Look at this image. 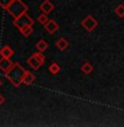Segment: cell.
Masks as SVG:
<instances>
[{"mask_svg":"<svg viewBox=\"0 0 124 127\" xmlns=\"http://www.w3.org/2000/svg\"><path fill=\"white\" fill-rule=\"evenodd\" d=\"M25 72H26V70L23 69L22 65L19 64V63H14L13 66L8 72H6V77L14 86H19V85L22 84Z\"/></svg>","mask_w":124,"mask_h":127,"instance_id":"cell-1","label":"cell"},{"mask_svg":"<svg viewBox=\"0 0 124 127\" xmlns=\"http://www.w3.org/2000/svg\"><path fill=\"white\" fill-rule=\"evenodd\" d=\"M28 64L30 65V66L32 67L33 70H38V69H40V66L42 65V63H41L35 57L31 55V57L28 59Z\"/></svg>","mask_w":124,"mask_h":127,"instance_id":"cell-8","label":"cell"},{"mask_svg":"<svg viewBox=\"0 0 124 127\" xmlns=\"http://www.w3.org/2000/svg\"><path fill=\"white\" fill-rule=\"evenodd\" d=\"M48 20H50V19H48L47 14L44 13V12H42V13L37 17V22H40L41 24H43V26H45L46 22H47Z\"/></svg>","mask_w":124,"mask_h":127,"instance_id":"cell-16","label":"cell"},{"mask_svg":"<svg viewBox=\"0 0 124 127\" xmlns=\"http://www.w3.org/2000/svg\"><path fill=\"white\" fill-rule=\"evenodd\" d=\"M48 71H50L52 74H57V73L60 71V66L57 64V63L54 62V63H52V64L48 66Z\"/></svg>","mask_w":124,"mask_h":127,"instance_id":"cell-15","label":"cell"},{"mask_svg":"<svg viewBox=\"0 0 124 127\" xmlns=\"http://www.w3.org/2000/svg\"><path fill=\"white\" fill-rule=\"evenodd\" d=\"M34 81H35V75H34L33 73H31L30 71H26L25 75H24V77H23L22 83L25 84V85H31Z\"/></svg>","mask_w":124,"mask_h":127,"instance_id":"cell-9","label":"cell"},{"mask_svg":"<svg viewBox=\"0 0 124 127\" xmlns=\"http://www.w3.org/2000/svg\"><path fill=\"white\" fill-rule=\"evenodd\" d=\"M33 23H34L33 19L31 18L29 14H26V12L23 14H21L19 18L14 19V21H13V24L19 29V30L25 26H33Z\"/></svg>","mask_w":124,"mask_h":127,"instance_id":"cell-3","label":"cell"},{"mask_svg":"<svg viewBox=\"0 0 124 127\" xmlns=\"http://www.w3.org/2000/svg\"><path fill=\"white\" fill-rule=\"evenodd\" d=\"M13 53H14L13 50H12L9 45H4L3 48L0 50V55H1V57H3V58H9V59H10L12 55H13Z\"/></svg>","mask_w":124,"mask_h":127,"instance_id":"cell-10","label":"cell"},{"mask_svg":"<svg viewBox=\"0 0 124 127\" xmlns=\"http://www.w3.org/2000/svg\"><path fill=\"white\" fill-rule=\"evenodd\" d=\"M35 48L37 49L38 51H41V52H44V51H46L48 49V43L46 42L45 40H40L35 44Z\"/></svg>","mask_w":124,"mask_h":127,"instance_id":"cell-12","label":"cell"},{"mask_svg":"<svg viewBox=\"0 0 124 127\" xmlns=\"http://www.w3.org/2000/svg\"><path fill=\"white\" fill-rule=\"evenodd\" d=\"M13 2V0H0V7L3 9H8V7Z\"/></svg>","mask_w":124,"mask_h":127,"instance_id":"cell-19","label":"cell"},{"mask_svg":"<svg viewBox=\"0 0 124 127\" xmlns=\"http://www.w3.org/2000/svg\"><path fill=\"white\" fill-rule=\"evenodd\" d=\"M28 6L24 2H22V0H13V2L8 7L7 10L9 11V13H11V16L14 19L19 18L21 14L25 13L28 11Z\"/></svg>","mask_w":124,"mask_h":127,"instance_id":"cell-2","label":"cell"},{"mask_svg":"<svg viewBox=\"0 0 124 127\" xmlns=\"http://www.w3.org/2000/svg\"><path fill=\"white\" fill-rule=\"evenodd\" d=\"M20 31L24 36H29V35L32 34L33 28H32V26H25V27H23V28H21Z\"/></svg>","mask_w":124,"mask_h":127,"instance_id":"cell-14","label":"cell"},{"mask_svg":"<svg viewBox=\"0 0 124 127\" xmlns=\"http://www.w3.org/2000/svg\"><path fill=\"white\" fill-rule=\"evenodd\" d=\"M114 11H115V13L118 14L120 18H123L124 17V4H118V6L115 7V9H114Z\"/></svg>","mask_w":124,"mask_h":127,"instance_id":"cell-17","label":"cell"},{"mask_svg":"<svg viewBox=\"0 0 124 127\" xmlns=\"http://www.w3.org/2000/svg\"><path fill=\"white\" fill-rule=\"evenodd\" d=\"M68 45H69V43H68V41L66 40V39H64V38H60L59 40L56 42L57 49L58 50H60V51H65L68 48Z\"/></svg>","mask_w":124,"mask_h":127,"instance_id":"cell-11","label":"cell"},{"mask_svg":"<svg viewBox=\"0 0 124 127\" xmlns=\"http://www.w3.org/2000/svg\"><path fill=\"white\" fill-rule=\"evenodd\" d=\"M33 57H35L36 59H37L38 61H40L42 64H44V62H45V57L43 55V52H41V51H38V52H36V53H33Z\"/></svg>","mask_w":124,"mask_h":127,"instance_id":"cell-18","label":"cell"},{"mask_svg":"<svg viewBox=\"0 0 124 127\" xmlns=\"http://www.w3.org/2000/svg\"><path fill=\"white\" fill-rule=\"evenodd\" d=\"M1 85H2V82H1V80H0V87H1Z\"/></svg>","mask_w":124,"mask_h":127,"instance_id":"cell-21","label":"cell"},{"mask_svg":"<svg viewBox=\"0 0 124 127\" xmlns=\"http://www.w3.org/2000/svg\"><path fill=\"white\" fill-rule=\"evenodd\" d=\"M12 66H13V63L11 62L10 59L1 57V59H0V70H1L2 72H4V73L8 72Z\"/></svg>","mask_w":124,"mask_h":127,"instance_id":"cell-5","label":"cell"},{"mask_svg":"<svg viewBox=\"0 0 124 127\" xmlns=\"http://www.w3.org/2000/svg\"><path fill=\"white\" fill-rule=\"evenodd\" d=\"M81 71H82V73H84V74L88 75V74H90L92 71H93V66L91 65V63L86 62V63H84V64H82Z\"/></svg>","mask_w":124,"mask_h":127,"instance_id":"cell-13","label":"cell"},{"mask_svg":"<svg viewBox=\"0 0 124 127\" xmlns=\"http://www.w3.org/2000/svg\"><path fill=\"white\" fill-rule=\"evenodd\" d=\"M3 102H4V97L2 96L1 94H0V106H1V105L3 104Z\"/></svg>","mask_w":124,"mask_h":127,"instance_id":"cell-20","label":"cell"},{"mask_svg":"<svg viewBox=\"0 0 124 127\" xmlns=\"http://www.w3.org/2000/svg\"><path fill=\"white\" fill-rule=\"evenodd\" d=\"M54 8H55L54 4H53L50 0H44V1L40 4V10L42 12H44V13H46V14L51 13V12L54 10Z\"/></svg>","mask_w":124,"mask_h":127,"instance_id":"cell-7","label":"cell"},{"mask_svg":"<svg viewBox=\"0 0 124 127\" xmlns=\"http://www.w3.org/2000/svg\"><path fill=\"white\" fill-rule=\"evenodd\" d=\"M81 26L84 27L87 31L91 32V31H93L94 29L97 28V26H98V21H97L92 16H87L86 18L82 20Z\"/></svg>","mask_w":124,"mask_h":127,"instance_id":"cell-4","label":"cell"},{"mask_svg":"<svg viewBox=\"0 0 124 127\" xmlns=\"http://www.w3.org/2000/svg\"><path fill=\"white\" fill-rule=\"evenodd\" d=\"M44 27H45V30L47 31L50 34H53V33H55L58 30V28H59V26L57 24V22L55 20H53V19L48 20Z\"/></svg>","mask_w":124,"mask_h":127,"instance_id":"cell-6","label":"cell"}]
</instances>
